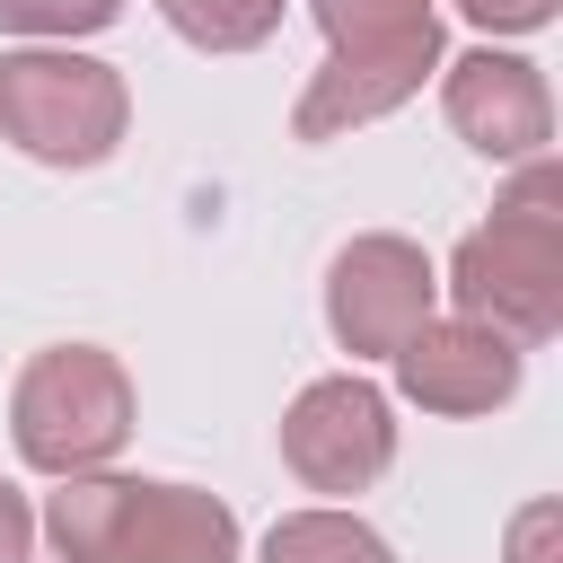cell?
<instances>
[{
	"label": "cell",
	"mask_w": 563,
	"mask_h": 563,
	"mask_svg": "<svg viewBox=\"0 0 563 563\" xmlns=\"http://www.w3.org/2000/svg\"><path fill=\"white\" fill-rule=\"evenodd\" d=\"M35 537L53 545V563H238L246 545L220 493L176 475H123V466L53 475Z\"/></svg>",
	"instance_id": "cell-1"
},
{
	"label": "cell",
	"mask_w": 563,
	"mask_h": 563,
	"mask_svg": "<svg viewBox=\"0 0 563 563\" xmlns=\"http://www.w3.org/2000/svg\"><path fill=\"white\" fill-rule=\"evenodd\" d=\"M449 308L510 334V343H554L563 334V167L519 158L493 220H475L440 273Z\"/></svg>",
	"instance_id": "cell-2"
},
{
	"label": "cell",
	"mask_w": 563,
	"mask_h": 563,
	"mask_svg": "<svg viewBox=\"0 0 563 563\" xmlns=\"http://www.w3.org/2000/svg\"><path fill=\"white\" fill-rule=\"evenodd\" d=\"M141 387L106 343H44L9 378V440L35 475H88L132 449Z\"/></svg>",
	"instance_id": "cell-3"
},
{
	"label": "cell",
	"mask_w": 563,
	"mask_h": 563,
	"mask_svg": "<svg viewBox=\"0 0 563 563\" xmlns=\"http://www.w3.org/2000/svg\"><path fill=\"white\" fill-rule=\"evenodd\" d=\"M132 132V79L79 44H9L0 53V141L35 167H106Z\"/></svg>",
	"instance_id": "cell-4"
},
{
	"label": "cell",
	"mask_w": 563,
	"mask_h": 563,
	"mask_svg": "<svg viewBox=\"0 0 563 563\" xmlns=\"http://www.w3.org/2000/svg\"><path fill=\"white\" fill-rule=\"evenodd\" d=\"M282 466L325 493V501H361L387 466H396V396L361 369H325L282 405Z\"/></svg>",
	"instance_id": "cell-5"
},
{
	"label": "cell",
	"mask_w": 563,
	"mask_h": 563,
	"mask_svg": "<svg viewBox=\"0 0 563 563\" xmlns=\"http://www.w3.org/2000/svg\"><path fill=\"white\" fill-rule=\"evenodd\" d=\"M422 317H440V264L405 229H361L325 264V334L352 361H387Z\"/></svg>",
	"instance_id": "cell-6"
},
{
	"label": "cell",
	"mask_w": 563,
	"mask_h": 563,
	"mask_svg": "<svg viewBox=\"0 0 563 563\" xmlns=\"http://www.w3.org/2000/svg\"><path fill=\"white\" fill-rule=\"evenodd\" d=\"M387 369H396V396L413 405V413H440V422H475V413H501L510 396H519V378H528V343H510V334H493V325H475V317H422L396 352H387Z\"/></svg>",
	"instance_id": "cell-7"
},
{
	"label": "cell",
	"mask_w": 563,
	"mask_h": 563,
	"mask_svg": "<svg viewBox=\"0 0 563 563\" xmlns=\"http://www.w3.org/2000/svg\"><path fill=\"white\" fill-rule=\"evenodd\" d=\"M440 114L493 167H519V158H545L554 150V88L510 44H475V53L440 62Z\"/></svg>",
	"instance_id": "cell-8"
},
{
	"label": "cell",
	"mask_w": 563,
	"mask_h": 563,
	"mask_svg": "<svg viewBox=\"0 0 563 563\" xmlns=\"http://www.w3.org/2000/svg\"><path fill=\"white\" fill-rule=\"evenodd\" d=\"M449 62V35H405V44H369V53H325L290 106V141H352L361 123H387L396 106H413Z\"/></svg>",
	"instance_id": "cell-9"
},
{
	"label": "cell",
	"mask_w": 563,
	"mask_h": 563,
	"mask_svg": "<svg viewBox=\"0 0 563 563\" xmlns=\"http://www.w3.org/2000/svg\"><path fill=\"white\" fill-rule=\"evenodd\" d=\"M255 563H396V545L352 501H308V510H282L264 528Z\"/></svg>",
	"instance_id": "cell-10"
},
{
	"label": "cell",
	"mask_w": 563,
	"mask_h": 563,
	"mask_svg": "<svg viewBox=\"0 0 563 563\" xmlns=\"http://www.w3.org/2000/svg\"><path fill=\"white\" fill-rule=\"evenodd\" d=\"M282 9L290 0H158L167 35L194 44V53H255L282 35Z\"/></svg>",
	"instance_id": "cell-11"
},
{
	"label": "cell",
	"mask_w": 563,
	"mask_h": 563,
	"mask_svg": "<svg viewBox=\"0 0 563 563\" xmlns=\"http://www.w3.org/2000/svg\"><path fill=\"white\" fill-rule=\"evenodd\" d=\"M325 53H369L405 35H440V0H308Z\"/></svg>",
	"instance_id": "cell-12"
},
{
	"label": "cell",
	"mask_w": 563,
	"mask_h": 563,
	"mask_svg": "<svg viewBox=\"0 0 563 563\" xmlns=\"http://www.w3.org/2000/svg\"><path fill=\"white\" fill-rule=\"evenodd\" d=\"M123 18V0H0L9 44H88Z\"/></svg>",
	"instance_id": "cell-13"
},
{
	"label": "cell",
	"mask_w": 563,
	"mask_h": 563,
	"mask_svg": "<svg viewBox=\"0 0 563 563\" xmlns=\"http://www.w3.org/2000/svg\"><path fill=\"white\" fill-rule=\"evenodd\" d=\"M501 563H563V501H554V493H537V501L510 510Z\"/></svg>",
	"instance_id": "cell-14"
},
{
	"label": "cell",
	"mask_w": 563,
	"mask_h": 563,
	"mask_svg": "<svg viewBox=\"0 0 563 563\" xmlns=\"http://www.w3.org/2000/svg\"><path fill=\"white\" fill-rule=\"evenodd\" d=\"M457 18L484 26V44H501V35H545L563 18V0H457Z\"/></svg>",
	"instance_id": "cell-15"
},
{
	"label": "cell",
	"mask_w": 563,
	"mask_h": 563,
	"mask_svg": "<svg viewBox=\"0 0 563 563\" xmlns=\"http://www.w3.org/2000/svg\"><path fill=\"white\" fill-rule=\"evenodd\" d=\"M35 554V501L0 475V563H26Z\"/></svg>",
	"instance_id": "cell-16"
},
{
	"label": "cell",
	"mask_w": 563,
	"mask_h": 563,
	"mask_svg": "<svg viewBox=\"0 0 563 563\" xmlns=\"http://www.w3.org/2000/svg\"><path fill=\"white\" fill-rule=\"evenodd\" d=\"M26 563H35V554H26Z\"/></svg>",
	"instance_id": "cell-17"
}]
</instances>
